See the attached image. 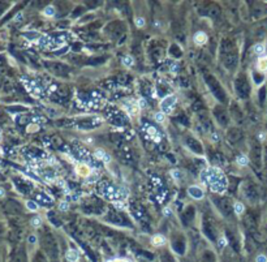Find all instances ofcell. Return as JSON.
I'll return each instance as SVG.
<instances>
[{
	"label": "cell",
	"instance_id": "obj_1",
	"mask_svg": "<svg viewBox=\"0 0 267 262\" xmlns=\"http://www.w3.org/2000/svg\"><path fill=\"white\" fill-rule=\"evenodd\" d=\"M202 183L207 184L212 192L222 193L226 189V176L219 168H207L201 174Z\"/></svg>",
	"mask_w": 267,
	"mask_h": 262
},
{
	"label": "cell",
	"instance_id": "obj_2",
	"mask_svg": "<svg viewBox=\"0 0 267 262\" xmlns=\"http://www.w3.org/2000/svg\"><path fill=\"white\" fill-rule=\"evenodd\" d=\"M103 185V184H102ZM102 192L104 193V196L107 197L108 200H112L113 202L115 201H120V200H124L125 197L128 196V191L124 188H117V186H113V185H108V184H104L102 188Z\"/></svg>",
	"mask_w": 267,
	"mask_h": 262
},
{
	"label": "cell",
	"instance_id": "obj_3",
	"mask_svg": "<svg viewBox=\"0 0 267 262\" xmlns=\"http://www.w3.org/2000/svg\"><path fill=\"white\" fill-rule=\"evenodd\" d=\"M175 105H176V96L175 95H168L162 100V103H160V108H162L163 112L169 114V112H172Z\"/></svg>",
	"mask_w": 267,
	"mask_h": 262
},
{
	"label": "cell",
	"instance_id": "obj_4",
	"mask_svg": "<svg viewBox=\"0 0 267 262\" xmlns=\"http://www.w3.org/2000/svg\"><path fill=\"white\" fill-rule=\"evenodd\" d=\"M188 193H189V196L194 200L203 198V191H202L201 188H198V186H189V188H188Z\"/></svg>",
	"mask_w": 267,
	"mask_h": 262
},
{
	"label": "cell",
	"instance_id": "obj_5",
	"mask_svg": "<svg viewBox=\"0 0 267 262\" xmlns=\"http://www.w3.org/2000/svg\"><path fill=\"white\" fill-rule=\"evenodd\" d=\"M95 158H98V159H101V160H103L104 163H108V162H111V157L108 155L106 151H103V150H101V149H98L97 151H95Z\"/></svg>",
	"mask_w": 267,
	"mask_h": 262
},
{
	"label": "cell",
	"instance_id": "obj_6",
	"mask_svg": "<svg viewBox=\"0 0 267 262\" xmlns=\"http://www.w3.org/2000/svg\"><path fill=\"white\" fill-rule=\"evenodd\" d=\"M76 172L78 175H81V176H89L90 175V168H89L86 164H77L76 167Z\"/></svg>",
	"mask_w": 267,
	"mask_h": 262
},
{
	"label": "cell",
	"instance_id": "obj_7",
	"mask_svg": "<svg viewBox=\"0 0 267 262\" xmlns=\"http://www.w3.org/2000/svg\"><path fill=\"white\" fill-rule=\"evenodd\" d=\"M146 132H147V133L151 136L152 140H154L155 142H159V141H160V134H159V132L156 131V129H155L154 127H151V125H149V127L146 128Z\"/></svg>",
	"mask_w": 267,
	"mask_h": 262
},
{
	"label": "cell",
	"instance_id": "obj_8",
	"mask_svg": "<svg viewBox=\"0 0 267 262\" xmlns=\"http://www.w3.org/2000/svg\"><path fill=\"white\" fill-rule=\"evenodd\" d=\"M194 42L197 45H205L207 42V35H206L203 31H198L197 34L194 35Z\"/></svg>",
	"mask_w": 267,
	"mask_h": 262
},
{
	"label": "cell",
	"instance_id": "obj_9",
	"mask_svg": "<svg viewBox=\"0 0 267 262\" xmlns=\"http://www.w3.org/2000/svg\"><path fill=\"white\" fill-rule=\"evenodd\" d=\"M151 244L155 246H160V245H163V244H166V238L162 235H155L154 238L151 239Z\"/></svg>",
	"mask_w": 267,
	"mask_h": 262
},
{
	"label": "cell",
	"instance_id": "obj_10",
	"mask_svg": "<svg viewBox=\"0 0 267 262\" xmlns=\"http://www.w3.org/2000/svg\"><path fill=\"white\" fill-rule=\"evenodd\" d=\"M257 65H258V69L261 72H266L267 71V55L263 56V57H259Z\"/></svg>",
	"mask_w": 267,
	"mask_h": 262
},
{
	"label": "cell",
	"instance_id": "obj_11",
	"mask_svg": "<svg viewBox=\"0 0 267 262\" xmlns=\"http://www.w3.org/2000/svg\"><path fill=\"white\" fill-rule=\"evenodd\" d=\"M67 260L69 262H76L78 260V253L74 249H69L68 252H67Z\"/></svg>",
	"mask_w": 267,
	"mask_h": 262
},
{
	"label": "cell",
	"instance_id": "obj_12",
	"mask_svg": "<svg viewBox=\"0 0 267 262\" xmlns=\"http://www.w3.org/2000/svg\"><path fill=\"white\" fill-rule=\"evenodd\" d=\"M125 110L128 111V114L132 115V116H134V115H137V106L134 105V103H128V105H125Z\"/></svg>",
	"mask_w": 267,
	"mask_h": 262
},
{
	"label": "cell",
	"instance_id": "obj_13",
	"mask_svg": "<svg viewBox=\"0 0 267 262\" xmlns=\"http://www.w3.org/2000/svg\"><path fill=\"white\" fill-rule=\"evenodd\" d=\"M123 63H124V65H126V67H132L134 64V60H133V57H132V56L126 55V56L123 57Z\"/></svg>",
	"mask_w": 267,
	"mask_h": 262
},
{
	"label": "cell",
	"instance_id": "obj_14",
	"mask_svg": "<svg viewBox=\"0 0 267 262\" xmlns=\"http://www.w3.org/2000/svg\"><path fill=\"white\" fill-rule=\"evenodd\" d=\"M233 209H234V213L238 214V215L244 213V205H243V203H241V202H236V203H234Z\"/></svg>",
	"mask_w": 267,
	"mask_h": 262
},
{
	"label": "cell",
	"instance_id": "obj_15",
	"mask_svg": "<svg viewBox=\"0 0 267 262\" xmlns=\"http://www.w3.org/2000/svg\"><path fill=\"white\" fill-rule=\"evenodd\" d=\"M236 162H237V164H240V166H246L249 159H248V157H245V155H240L236 159Z\"/></svg>",
	"mask_w": 267,
	"mask_h": 262
},
{
	"label": "cell",
	"instance_id": "obj_16",
	"mask_svg": "<svg viewBox=\"0 0 267 262\" xmlns=\"http://www.w3.org/2000/svg\"><path fill=\"white\" fill-rule=\"evenodd\" d=\"M26 207L30 211H37L38 210V205L34 202V201H26Z\"/></svg>",
	"mask_w": 267,
	"mask_h": 262
},
{
	"label": "cell",
	"instance_id": "obj_17",
	"mask_svg": "<svg viewBox=\"0 0 267 262\" xmlns=\"http://www.w3.org/2000/svg\"><path fill=\"white\" fill-rule=\"evenodd\" d=\"M30 224L33 226V227H39V226L42 224V219L39 217H34L33 219L30 220Z\"/></svg>",
	"mask_w": 267,
	"mask_h": 262
},
{
	"label": "cell",
	"instance_id": "obj_18",
	"mask_svg": "<svg viewBox=\"0 0 267 262\" xmlns=\"http://www.w3.org/2000/svg\"><path fill=\"white\" fill-rule=\"evenodd\" d=\"M43 13H44V16H47V17H52L53 14H55V9H53V7H47V8L43 10Z\"/></svg>",
	"mask_w": 267,
	"mask_h": 262
},
{
	"label": "cell",
	"instance_id": "obj_19",
	"mask_svg": "<svg viewBox=\"0 0 267 262\" xmlns=\"http://www.w3.org/2000/svg\"><path fill=\"white\" fill-rule=\"evenodd\" d=\"M254 52L257 53V55L263 53V52H265V46H263V45H255L254 46Z\"/></svg>",
	"mask_w": 267,
	"mask_h": 262
},
{
	"label": "cell",
	"instance_id": "obj_20",
	"mask_svg": "<svg viewBox=\"0 0 267 262\" xmlns=\"http://www.w3.org/2000/svg\"><path fill=\"white\" fill-rule=\"evenodd\" d=\"M146 24V21L143 17H138V19H136V26L137 27H143Z\"/></svg>",
	"mask_w": 267,
	"mask_h": 262
},
{
	"label": "cell",
	"instance_id": "obj_21",
	"mask_svg": "<svg viewBox=\"0 0 267 262\" xmlns=\"http://www.w3.org/2000/svg\"><path fill=\"white\" fill-rule=\"evenodd\" d=\"M98 177H99V176H98L97 174H90V175L87 176L86 181H87V183H95V181L98 180Z\"/></svg>",
	"mask_w": 267,
	"mask_h": 262
},
{
	"label": "cell",
	"instance_id": "obj_22",
	"mask_svg": "<svg viewBox=\"0 0 267 262\" xmlns=\"http://www.w3.org/2000/svg\"><path fill=\"white\" fill-rule=\"evenodd\" d=\"M164 119H166V116H164V114H163V112H158L155 115V120L158 121V123H163Z\"/></svg>",
	"mask_w": 267,
	"mask_h": 262
},
{
	"label": "cell",
	"instance_id": "obj_23",
	"mask_svg": "<svg viewBox=\"0 0 267 262\" xmlns=\"http://www.w3.org/2000/svg\"><path fill=\"white\" fill-rule=\"evenodd\" d=\"M59 209L61 210V211H67L69 209V203L67 202V201H63V202H60V205H59Z\"/></svg>",
	"mask_w": 267,
	"mask_h": 262
},
{
	"label": "cell",
	"instance_id": "obj_24",
	"mask_svg": "<svg viewBox=\"0 0 267 262\" xmlns=\"http://www.w3.org/2000/svg\"><path fill=\"white\" fill-rule=\"evenodd\" d=\"M113 205H115L117 209H125V203H124L123 201H115V202H113Z\"/></svg>",
	"mask_w": 267,
	"mask_h": 262
},
{
	"label": "cell",
	"instance_id": "obj_25",
	"mask_svg": "<svg viewBox=\"0 0 267 262\" xmlns=\"http://www.w3.org/2000/svg\"><path fill=\"white\" fill-rule=\"evenodd\" d=\"M255 262H267V257L265 254H259V256L255 258Z\"/></svg>",
	"mask_w": 267,
	"mask_h": 262
},
{
	"label": "cell",
	"instance_id": "obj_26",
	"mask_svg": "<svg viewBox=\"0 0 267 262\" xmlns=\"http://www.w3.org/2000/svg\"><path fill=\"white\" fill-rule=\"evenodd\" d=\"M218 244H219L220 248H223V246H226V245H227V240L224 239V238H220V239H219V241H218Z\"/></svg>",
	"mask_w": 267,
	"mask_h": 262
},
{
	"label": "cell",
	"instance_id": "obj_27",
	"mask_svg": "<svg viewBox=\"0 0 267 262\" xmlns=\"http://www.w3.org/2000/svg\"><path fill=\"white\" fill-rule=\"evenodd\" d=\"M171 174H172V176L175 179H180V171H172Z\"/></svg>",
	"mask_w": 267,
	"mask_h": 262
},
{
	"label": "cell",
	"instance_id": "obj_28",
	"mask_svg": "<svg viewBox=\"0 0 267 262\" xmlns=\"http://www.w3.org/2000/svg\"><path fill=\"white\" fill-rule=\"evenodd\" d=\"M138 105H140V107H146V105H147V103H146L145 99H140V103H138Z\"/></svg>",
	"mask_w": 267,
	"mask_h": 262
},
{
	"label": "cell",
	"instance_id": "obj_29",
	"mask_svg": "<svg viewBox=\"0 0 267 262\" xmlns=\"http://www.w3.org/2000/svg\"><path fill=\"white\" fill-rule=\"evenodd\" d=\"M35 241H37V239H35V236H30V238H29V243L34 244Z\"/></svg>",
	"mask_w": 267,
	"mask_h": 262
},
{
	"label": "cell",
	"instance_id": "obj_30",
	"mask_svg": "<svg viewBox=\"0 0 267 262\" xmlns=\"http://www.w3.org/2000/svg\"><path fill=\"white\" fill-rule=\"evenodd\" d=\"M5 196V191L3 188H0V198H1V197H4Z\"/></svg>",
	"mask_w": 267,
	"mask_h": 262
},
{
	"label": "cell",
	"instance_id": "obj_31",
	"mask_svg": "<svg viewBox=\"0 0 267 262\" xmlns=\"http://www.w3.org/2000/svg\"><path fill=\"white\" fill-rule=\"evenodd\" d=\"M164 214L166 215H171V210L169 209H164Z\"/></svg>",
	"mask_w": 267,
	"mask_h": 262
},
{
	"label": "cell",
	"instance_id": "obj_32",
	"mask_svg": "<svg viewBox=\"0 0 267 262\" xmlns=\"http://www.w3.org/2000/svg\"><path fill=\"white\" fill-rule=\"evenodd\" d=\"M112 262H125V261H123V260H115V261H112Z\"/></svg>",
	"mask_w": 267,
	"mask_h": 262
},
{
	"label": "cell",
	"instance_id": "obj_33",
	"mask_svg": "<svg viewBox=\"0 0 267 262\" xmlns=\"http://www.w3.org/2000/svg\"><path fill=\"white\" fill-rule=\"evenodd\" d=\"M0 140H1V134H0Z\"/></svg>",
	"mask_w": 267,
	"mask_h": 262
},
{
	"label": "cell",
	"instance_id": "obj_34",
	"mask_svg": "<svg viewBox=\"0 0 267 262\" xmlns=\"http://www.w3.org/2000/svg\"><path fill=\"white\" fill-rule=\"evenodd\" d=\"M0 153H1V150H0Z\"/></svg>",
	"mask_w": 267,
	"mask_h": 262
}]
</instances>
